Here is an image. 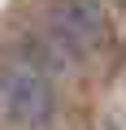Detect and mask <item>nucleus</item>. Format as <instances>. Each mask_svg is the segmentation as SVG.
I'll use <instances>...</instances> for the list:
<instances>
[{"instance_id":"f03ea898","label":"nucleus","mask_w":126,"mask_h":130,"mask_svg":"<svg viewBox=\"0 0 126 130\" xmlns=\"http://www.w3.org/2000/svg\"><path fill=\"white\" fill-rule=\"evenodd\" d=\"M104 39V13L96 0H61L48 18V43L57 52L70 56H87L96 43Z\"/></svg>"},{"instance_id":"f257e3e1","label":"nucleus","mask_w":126,"mask_h":130,"mask_svg":"<svg viewBox=\"0 0 126 130\" xmlns=\"http://www.w3.org/2000/svg\"><path fill=\"white\" fill-rule=\"evenodd\" d=\"M0 113L18 126H39L52 113V87L35 65L0 70Z\"/></svg>"}]
</instances>
